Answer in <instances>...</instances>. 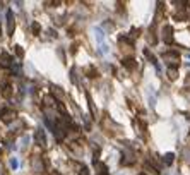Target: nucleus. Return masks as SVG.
Instances as JSON below:
<instances>
[{"label":"nucleus","instance_id":"nucleus-1","mask_svg":"<svg viewBox=\"0 0 190 175\" xmlns=\"http://www.w3.org/2000/svg\"><path fill=\"white\" fill-rule=\"evenodd\" d=\"M16 117H17V114L14 110H10V108H5V110L0 112V119H2V122H5V124H10Z\"/></svg>","mask_w":190,"mask_h":175},{"label":"nucleus","instance_id":"nucleus-2","mask_svg":"<svg viewBox=\"0 0 190 175\" xmlns=\"http://www.w3.org/2000/svg\"><path fill=\"white\" fill-rule=\"evenodd\" d=\"M163 57H164V60H166L170 65H178V62H180V58H178V53L177 52H166Z\"/></svg>","mask_w":190,"mask_h":175},{"label":"nucleus","instance_id":"nucleus-3","mask_svg":"<svg viewBox=\"0 0 190 175\" xmlns=\"http://www.w3.org/2000/svg\"><path fill=\"white\" fill-rule=\"evenodd\" d=\"M34 141H36V144L38 146H41V148H45L46 146V136H45V130H36V134H34Z\"/></svg>","mask_w":190,"mask_h":175},{"label":"nucleus","instance_id":"nucleus-4","mask_svg":"<svg viewBox=\"0 0 190 175\" xmlns=\"http://www.w3.org/2000/svg\"><path fill=\"white\" fill-rule=\"evenodd\" d=\"M14 28H16L14 14H12V10H9V12H7V33H9V34H12V33H14Z\"/></svg>","mask_w":190,"mask_h":175},{"label":"nucleus","instance_id":"nucleus-5","mask_svg":"<svg viewBox=\"0 0 190 175\" xmlns=\"http://www.w3.org/2000/svg\"><path fill=\"white\" fill-rule=\"evenodd\" d=\"M12 65V57L9 53H0V67H10Z\"/></svg>","mask_w":190,"mask_h":175},{"label":"nucleus","instance_id":"nucleus-6","mask_svg":"<svg viewBox=\"0 0 190 175\" xmlns=\"http://www.w3.org/2000/svg\"><path fill=\"white\" fill-rule=\"evenodd\" d=\"M163 40L166 43L173 41V29H171V26H164V29H163Z\"/></svg>","mask_w":190,"mask_h":175},{"label":"nucleus","instance_id":"nucleus-7","mask_svg":"<svg viewBox=\"0 0 190 175\" xmlns=\"http://www.w3.org/2000/svg\"><path fill=\"white\" fill-rule=\"evenodd\" d=\"M43 168H45V165H43L41 158H39V156H34V158H33V170L39 173V172H43Z\"/></svg>","mask_w":190,"mask_h":175},{"label":"nucleus","instance_id":"nucleus-8","mask_svg":"<svg viewBox=\"0 0 190 175\" xmlns=\"http://www.w3.org/2000/svg\"><path fill=\"white\" fill-rule=\"evenodd\" d=\"M7 79H9V74L7 72H0V88L7 86Z\"/></svg>","mask_w":190,"mask_h":175},{"label":"nucleus","instance_id":"nucleus-9","mask_svg":"<svg viewBox=\"0 0 190 175\" xmlns=\"http://www.w3.org/2000/svg\"><path fill=\"white\" fill-rule=\"evenodd\" d=\"M123 65H125L127 69H130V71H132V69L136 67V60H134V58H125V60H123Z\"/></svg>","mask_w":190,"mask_h":175},{"label":"nucleus","instance_id":"nucleus-10","mask_svg":"<svg viewBox=\"0 0 190 175\" xmlns=\"http://www.w3.org/2000/svg\"><path fill=\"white\" fill-rule=\"evenodd\" d=\"M173 160H175V155L173 153H166V155H164V165H171V163H173Z\"/></svg>","mask_w":190,"mask_h":175},{"label":"nucleus","instance_id":"nucleus-11","mask_svg":"<svg viewBox=\"0 0 190 175\" xmlns=\"http://www.w3.org/2000/svg\"><path fill=\"white\" fill-rule=\"evenodd\" d=\"M52 94H53V96H58V98H62V96H64V91H62V89H60V88H58V86H53V84H52Z\"/></svg>","mask_w":190,"mask_h":175},{"label":"nucleus","instance_id":"nucleus-12","mask_svg":"<svg viewBox=\"0 0 190 175\" xmlns=\"http://www.w3.org/2000/svg\"><path fill=\"white\" fill-rule=\"evenodd\" d=\"M168 77H170L171 81H175V79L178 77V71H177V69H175V67H173V69L170 67V69H168Z\"/></svg>","mask_w":190,"mask_h":175},{"label":"nucleus","instance_id":"nucleus-13","mask_svg":"<svg viewBox=\"0 0 190 175\" xmlns=\"http://www.w3.org/2000/svg\"><path fill=\"white\" fill-rule=\"evenodd\" d=\"M94 36H96V40H98V41H100V43H103V38H105V34H103V31H101L100 28H96V29H94Z\"/></svg>","mask_w":190,"mask_h":175},{"label":"nucleus","instance_id":"nucleus-14","mask_svg":"<svg viewBox=\"0 0 190 175\" xmlns=\"http://www.w3.org/2000/svg\"><path fill=\"white\" fill-rule=\"evenodd\" d=\"M31 31H33V34H39V31H41V26H39V23H33V24H31Z\"/></svg>","mask_w":190,"mask_h":175},{"label":"nucleus","instance_id":"nucleus-15","mask_svg":"<svg viewBox=\"0 0 190 175\" xmlns=\"http://www.w3.org/2000/svg\"><path fill=\"white\" fill-rule=\"evenodd\" d=\"M2 94H3L5 98H10V96H12V88H10V86H5V88H3V91H2Z\"/></svg>","mask_w":190,"mask_h":175},{"label":"nucleus","instance_id":"nucleus-16","mask_svg":"<svg viewBox=\"0 0 190 175\" xmlns=\"http://www.w3.org/2000/svg\"><path fill=\"white\" fill-rule=\"evenodd\" d=\"M144 55H146V57H147V58H149V60H151V62H152V64H158V62H156V57H154V55H152V53H151V52H149V50H144Z\"/></svg>","mask_w":190,"mask_h":175},{"label":"nucleus","instance_id":"nucleus-17","mask_svg":"<svg viewBox=\"0 0 190 175\" xmlns=\"http://www.w3.org/2000/svg\"><path fill=\"white\" fill-rule=\"evenodd\" d=\"M77 170H79V175H89V170H87V167L77 165Z\"/></svg>","mask_w":190,"mask_h":175},{"label":"nucleus","instance_id":"nucleus-18","mask_svg":"<svg viewBox=\"0 0 190 175\" xmlns=\"http://www.w3.org/2000/svg\"><path fill=\"white\" fill-rule=\"evenodd\" d=\"M45 103L48 105V107H52V105L57 103V101H55V98H53V96H45Z\"/></svg>","mask_w":190,"mask_h":175},{"label":"nucleus","instance_id":"nucleus-19","mask_svg":"<svg viewBox=\"0 0 190 175\" xmlns=\"http://www.w3.org/2000/svg\"><path fill=\"white\" fill-rule=\"evenodd\" d=\"M17 167H19V162H17V158H10V168L16 170Z\"/></svg>","mask_w":190,"mask_h":175},{"label":"nucleus","instance_id":"nucleus-20","mask_svg":"<svg viewBox=\"0 0 190 175\" xmlns=\"http://www.w3.org/2000/svg\"><path fill=\"white\" fill-rule=\"evenodd\" d=\"M87 74H89V77H96V71H94V67L87 69Z\"/></svg>","mask_w":190,"mask_h":175},{"label":"nucleus","instance_id":"nucleus-21","mask_svg":"<svg viewBox=\"0 0 190 175\" xmlns=\"http://www.w3.org/2000/svg\"><path fill=\"white\" fill-rule=\"evenodd\" d=\"M16 53H17V57H23L24 55V52H23V48H21V46H16Z\"/></svg>","mask_w":190,"mask_h":175},{"label":"nucleus","instance_id":"nucleus-22","mask_svg":"<svg viewBox=\"0 0 190 175\" xmlns=\"http://www.w3.org/2000/svg\"><path fill=\"white\" fill-rule=\"evenodd\" d=\"M100 52H101V53H108V46H106V45H101Z\"/></svg>","mask_w":190,"mask_h":175},{"label":"nucleus","instance_id":"nucleus-23","mask_svg":"<svg viewBox=\"0 0 190 175\" xmlns=\"http://www.w3.org/2000/svg\"><path fill=\"white\" fill-rule=\"evenodd\" d=\"M175 17H177V19H185V12H178Z\"/></svg>","mask_w":190,"mask_h":175},{"label":"nucleus","instance_id":"nucleus-24","mask_svg":"<svg viewBox=\"0 0 190 175\" xmlns=\"http://www.w3.org/2000/svg\"><path fill=\"white\" fill-rule=\"evenodd\" d=\"M185 86H190V74H188V77L185 79Z\"/></svg>","mask_w":190,"mask_h":175},{"label":"nucleus","instance_id":"nucleus-25","mask_svg":"<svg viewBox=\"0 0 190 175\" xmlns=\"http://www.w3.org/2000/svg\"><path fill=\"white\" fill-rule=\"evenodd\" d=\"M52 175H62V173H58V172H55V173H52Z\"/></svg>","mask_w":190,"mask_h":175},{"label":"nucleus","instance_id":"nucleus-26","mask_svg":"<svg viewBox=\"0 0 190 175\" xmlns=\"http://www.w3.org/2000/svg\"><path fill=\"white\" fill-rule=\"evenodd\" d=\"M188 139H190V137H188Z\"/></svg>","mask_w":190,"mask_h":175},{"label":"nucleus","instance_id":"nucleus-27","mask_svg":"<svg viewBox=\"0 0 190 175\" xmlns=\"http://www.w3.org/2000/svg\"><path fill=\"white\" fill-rule=\"evenodd\" d=\"M142 175H144V173H142Z\"/></svg>","mask_w":190,"mask_h":175},{"label":"nucleus","instance_id":"nucleus-28","mask_svg":"<svg viewBox=\"0 0 190 175\" xmlns=\"http://www.w3.org/2000/svg\"><path fill=\"white\" fill-rule=\"evenodd\" d=\"M106 175H108V173H106Z\"/></svg>","mask_w":190,"mask_h":175}]
</instances>
